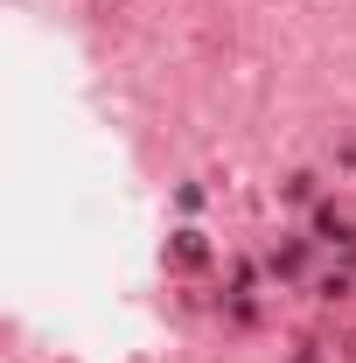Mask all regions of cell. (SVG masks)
<instances>
[{"instance_id":"obj_1","label":"cell","mask_w":356,"mask_h":363,"mask_svg":"<svg viewBox=\"0 0 356 363\" xmlns=\"http://www.w3.org/2000/svg\"><path fill=\"white\" fill-rule=\"evenodd\" d=\"M314 238H328V245H343V252H356V224L343 217V210H314Z\"/></svg>"},{"instance_id":"obj_2","label":"cell","mask_w":356,"mask_h":363,"mask_svg":"<svg viewBox=\"0 0 356 363\" xmlns=\"http://www.w3.org/2000/svg\"><path fill=\"white\" fill-rule=\"evenodd\" d=\"M301 266H308V238H287V245H272V272H279V279H294Z\"/></svg>"},{"instance_id":"obj_3","label":"cell","mask_w":356,"mask_h":363,"mask_svg":"<svg viewBox=\"0 0 356 363\" xmlns=\"http://www.w3.org/2000/svg\"><path fill=\"white\" fill-rule=\"evenodd\" d=\"M168 252H175V266H203V259H210L203 230H175V245H168Z\"/></svg>"},{"instance_id":"obj_4","label":"cell","mask_w":356,"mask_h":363,"mask_svg":"<svg viewBox=\"0 0 356 363\" xmlns=\"http://www.w3.org/2000/svg\"><path fill=\"white\" fill-rule=\"evenodd\" d=\"M343 161H350V168H356V133H350V140H343Z\"/></svg>"}]
</instances>
